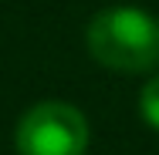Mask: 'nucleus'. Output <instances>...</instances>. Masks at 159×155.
<instances>
[{"label":"nucleus","mask_w":159,"mask_h":155,"mask_svg":"<svg viewBox=\"0 0 159 155\" xmlns=\"http://www.w3.org/2000/svg\"><path fill=\"white\" fill-rule=\"evenodd\" d=\"M139 111H142V118L159 128V74H152L146 84H142V94H139Z\"/></svg>","instance_id":"7ed1b4c3"},{"label":"nucleus","mask_w":159,"mask_h":155,"mask_svg":"<svg viewBox=\"0 0 159 155\" xmlns=\"http://www.w3.org/2000/svg\"><path fill=\"white\" fill-rule=\"evenodd\" d=\"M14 142L20 155H85L88 122L68 101H41L17 122Z\"/></svg>","instance_id":"f03ea898"},{"label":"nucleus","mask_w":159,"mask_h":155,"mask_svg":"<svg viewBox=\"0 0 159 155\" xmlns=\"http://www.w3.org/2000/svg\"><path fill=\"white\" fill-rule=\"evenodd\" d=\"M85 44L98 64L122 74H146L159 64V20L139 7H108L92 17Z\"/></svg>","instance_id":"f257e3e1"}]
</instances>
